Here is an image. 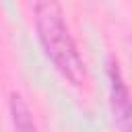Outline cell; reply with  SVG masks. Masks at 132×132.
<instances>
[{"instance_id":"6da1fadb","label":"cell","mask_w":132,"mask_h":132,"mask_svg":"<svg viewBox=\"0 0 132 132\" xmlns=\"http://www.w3.org/2000/svg\"><path fill=\"white\" fill-rule=\"evenodd\" d=\"M33 23L45 58L54 64L64 80H68L72 87H82L87 80V66L74 37L70 35L60 0H35Z\"/></svg>"},{"instance_id":"7a4b0ae2","label":"cell","mask_w":132,"mask_h":132,"mask_svg":"<svg viewBox=\"0 0 132 132\" xmlns=\"http://www.w3.org/2000/svg\"><path fill=\"white\" fill-rule=\"evenodd\" d=\"M105 76L109 87V109L120 130H132V95L122 74L118 58L109 56L105 62Z\"/></svg>"},{"instance_id":"3957f363","label":"cell","mask_w":132,"mask_h":132,"mask_svg":"<svg viewBox=\"0 0 132 132\" xmlns=\"http://www.w3.org/2000/svg\"><path fill=\"white\" fill-rule=\"evenodd\" d=\"M8 113H10V122H12L14 130H21V132L35 130L33 111H31L27 99L19 91H10L8 93Z\"/></svg>"}]
</instances>
